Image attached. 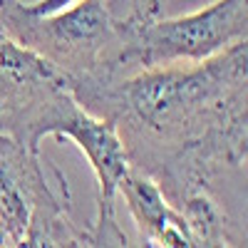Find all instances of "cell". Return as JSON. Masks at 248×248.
Here are the masks:
<instances>
[{
	"label": "cell",
	"instance_id": "1",
	"mask_svg": "<svg viewBox=\"0 0 248 248\" xmlns=\"http://www.w3.org/2000/svg\"><path fill=\"white\" fill-rule=\"evenodd\" d=\"M248 0H214L206 8L139 23H119V50L105 79L164 65H189L246 40Z\"/></svg>",
	"mask_w": 248,
	"mask_h": 248
},
{
	"label": "cell",
	"instance_id": "2",
	"mask_svg": "<svg viewBox=\"0 0 248 248\" xmlns=\"http://www.w3.org/2000/svg\"><path fill=\"white\" fill-rule=\"evenodd\" d=\"M0 23L20 45L65 72L67 82L105 79L119 50L117 20L105 0H79L50 15H32L17 0Z\"/></svg>",
	"mask_w": 248,
	"mask_h": 248
},
{
	"label": "cell",
	"instance_id": "3",
	"mask_svg": "<svg viewBox=\"0 0 248 248\" xmlns=\"http://www.w3.org/2000/svg\"><path fill=\"white\" fill-rule=\"evenodd\" d=\"M0 246H85L40 169V154L0 132Z\"/></svg>",
	"mask_w": 248,
	"mask_h": 248
},
{
	"label": "cell",
	"instance_id": "4",
	"mask_svg": "<svg viewBox=\"0 0 248 248\" xmlns=\"http://www.w3.org/2000/svg\"><path fill=\"white\" fill-rule=\"evenodd\" d=\"M117 194L124 196L147 246H196L184 214L167 199L152 174L132 164V169L119 181Z\"/></svg>",
	"mask_w": 248,
	"mask_h": 248
},
{
	"label": "cell",
	"instance_id": "5",
	"mask_svg": "<svg viewBox=\"0 0 248 248\" xmlns=\"http://www.w3.org/2000/svg\"><path fill=\"white\" fill-rule=\"evenodd\" d=\"M164 3L167 0H109L107 8L119 23H139V20L156 17Z\"/></svg>",
	"mask_w": 248,
	"mask_h": 248
}]
</instances>
